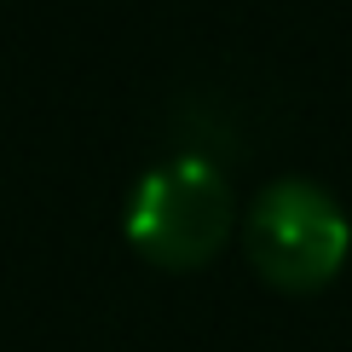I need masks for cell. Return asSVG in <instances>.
Returning <instances> with one entry per match:
<instances>
[{"mask_svg":"<svg viewBox=\"0 0 352 352\" xmlns=\"http://www.w3.org/2000/svg\"><path fill=\"white\" fill-rule=\"evenodd\" d=\"M237 231L231 185L208 156L185 151L173 162L151 168L133 185L127 202V243L162 272H197L208 266Z\"/></svg>","mask_w":352,"mask_h":352,"instance_id":"1","label":"cell"},{"mask_svg":"<svg viewBox=\"0 0 352 352\" xmlns=\"http://www.w3.org/2000/svg\"><path fill=\"white\" fill-rule=\"evenodd\" d=\"M243 248L248 266L283 295H312L341 277L352 226L341 202L312 179H277L254 197V208L243 219Z\"/></svg>","mask_w":352,"mask_h":352,"instance_id":"2","label":"cell"}]
</instances>
